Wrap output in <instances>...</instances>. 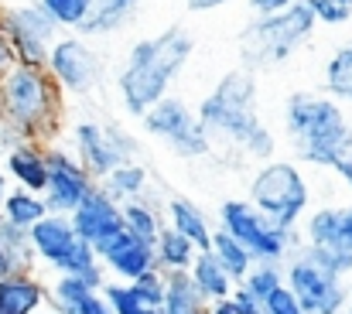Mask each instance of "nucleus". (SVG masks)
<instances>
[{
  "label": "nucleus",
  "mask_w": 352,
  "mask_h": 314,
  "mask_svg": "<svg viewBox=\"0 0 352 314\" xmlns=\"http://www.w3.org/2000/svg\"><path fill=\"white\" fill-rule=\"evenodd\" d=\"M199 123L209 133V144L233 147L236 154H246L253 161L274 157V133L256 116V79L246 69L226 72L216 89L195 109Z\"/></svg>",
  "instance_id": "obj_1"
},
{
  "label": "nucleus",
  "mask_w": 352,
  "mask_h": 314,
  "mask_svg": "<svg viewBox=\"0 0 352 314\" xmlns=\"http://www.w3.org/2000/svg\"><path fill=\"white\" fill-rule=\"evenodd\" d=\"M192 48H195L192 34L178 24L161 34L140 38L126 52V62L117 72V93L123 109L130 116H144L154 103H161L171 93V82L185 72Z\"/></svg>",
  "instance_id": "obj_2"
},
{
  "label": "nucleus",
  "mask_w": 352,
  "mask_h": 314,
  "mask_svg": "<svg viewBox=\"0 0 352 314\" xmlns=\"http://www.w3.org/2000/svg\"><path fill=\"white\" fill-rule=\"evenodd\" d=\"M62 113H65L62 89L55 86L48 69L17 62L0 79V126L14 144L24 140V144L48 147V140H55L58 133Z\"/></svg>",
  "instance_id": "obj_3"
},
{
  "label": "nucleus",
  "mask_w": 352,
  "mask_h": 314,
  "mask_svg": "<svg viewBox=\"0 0 352 314\" xmlns=\"http://www.w3.org/2000/svg\"><path fill=\"white\" fill-rule=\"evenodd\" d=\"M284 130L301 161L315 168H339L352 154V126L342 106L325 93H291L284 103Z\"/></svg>",
  "instance_id": "obj_4"
},
{
  "label": "nucleus",
  "mask_w": 352,
  "mask_h": 314,
  "mask_svg": "<svg viewBox=\"0 0 352 314\" xmlns=\"http://www.w3.org/2000/svg\"><path fill=\"white\" fill-rule=\"evenodd\" d=\"M315 17L305 3H294L280 14H267L256 17L243 38H239V55H243V69H277L284 65L311 34H315Z\"/></svg>",
  "instance_id": "obj_5"
},
{
  "label": "nucleus",
  "mask_w": 352,
  "mask_h": 314,
  "mask_svg": "<svg viewBox=\"0 0 352 314\" xmlns=\"http://www.w3.org/2000/svg\"><path fill=\"white\" fill-rule=\"evenodd\" d=\"M246 202L270 225H277L280 232H294L298 222L308 212L311 188H308V178L301 175V168L294 161H267L253 175Z\"/></svg>",
  "instance_id": "obj_6"
},
{
  "label": "nucleus",
  "mask_w": 352,
  "mask_h": 314,
  "mask_svg": "<svg viewBox=\"0 0 352 314\" xmlns=\"http://www.w3.org/2000/svg\"><path fill=\"white\" fill-rule=\"evenodd\" d=\"M311 263L332 270V273H352V205H325L305 218V249Z\"/></svg>",
  "instance_id": "obj_7"
},
{
  "label": "nucleus",
  "mask_w": 352,
  "mask_h": 314,
  "mask_svg": "<svg viewBox=\"0 0 352 314\" xmlns=\"http://www.w3.org/2000/svg\"><path fill=\"white\" fill-rule=\"evenodd\" d=\"M72 144H76V161L89 171V178L100 185L113 168L137 161V137L126 133L120 123H96V120H82L72 130Z\"/></svg>",
  "instance_id": "obj_8"
},
{
  "label": "nucleus",
  "mask_w": 352,
  "mask_h": 314,
  "mask_svg": "<svg viewBox=\"0 0 352 314\" xmlns=\"http://www.w3.org/2000/svg\"><path fill=\"white\" fill-rule=\"evenodd\" d=\"M219 229L230 232L236 243L253 256V263H277L287 256L291 249V236L294 232H280L277 225H270L260 212L243 199H230L219 205Z\"/></svg>",
  "instance_id": "obj_9"
},
{
  "label": "nucleus",
  "mask_w": 352,
  "mask_h": 314,
  "mask_svg": "<svg viewBox=\"0 0 352 314\" xmlns=\"http://www.w3.org/2000/svg\"><path fill=\"white\" fill-rule=\"evenodd\" d=\"M144 130L157 140H164L178 157H206L212 150L206 126L199 123L195 109L178 100V96H164L161 103H154L140 116Z\"/></svg>",
  "instance_id": "obj_10"
},
{
  "label": "nucleus",
  "mask_w": 352,
  "mask_h": 314,
  "mask_svg": "<svg viewBox=\"0 0 352 314\" xmlns=\"http://www.w3.org/2000/svg\"><path fill=\"white\" fill-rule=\"evenodd\" d=\"M0 34L7 38V45L21 65H41V69L48 62L52 45L58 41L55 21L38 3H21V7L0 10Z\"/></svg>",
  "instance_id": "obj_11"
},
{
  "label": "nucleus",
  "mask_w": 352,
  "mask_h": 314,
  "mask_svg": "<svg viewBox=\"0 0 352 314\" xmlns=\"http://www.w3.org/2000/svg\"><path fill=\"white\" fill-rule=\"evenodd\" d=\"M45 69L55 79V86L69 96H86L103 79V58L89 48L82 34H58V41L48 52Z\"/></svg>",
  "instance_id": "obj_12"
},
{
  "label": "nucleus",
  "mask_w": 352,
  "mask_h": 314,
  "mask_svg": "<svg viewBox=\"0 0 352 314\" xmlns=\"http://www.w3.org/2000/svg\"><path fill=\"white\" fill-rule=\"evenodd\" d=\"M284 284L287 291L298 298L301 311L305 314H342L346 308V287H342V277L311 263L305 253H298L284 273Z\"/></svg>",
  "instance_id": "obj_13"
},
{
  "label": "nucleus",
  "mask_w": 352,
  "mask_h": 314,
  "mask_svg": "<svg viewBox=\"0 0 352 314\" xmlns=\"http://www.w3.org/2000/svg\"><path fill=\"white\" fill-rule=\"evenodd\" d=\"M45 164H48V185H45V205L52 215H72L86 202V195L96 188L89 171L76 161L72 150H62L55 144L45 147Z\"/></svg>",
  "instance_id": "obj_14"
},
{
  "label": "nucleus",
  "mask_w": 352,
  "mask_h": 314,
  "mask_svg": "<svg viewBox=\"0 0 352 314\" xmlns=\"http://www.w3.org/2000/svg\"><path fill=\"white\" fill-rule=\"evenodd\" d=\"M69 222H72L76 236H79L82 243H89L93 249H100V246H103V243H110L117 232H123V215H120V205L113 202V199H107V195H103V188H100V185L86 195V202H82L79 209L69 215Z\"/></svg>",
  "instance_id": "obj_15"
},
{
  "label": "nucleus",
  "mask_w": 352,
  "mask_h": 314,
  "mask_svg": "<svg viewBox=\"0 0 352 314\" xmlns=\"http://www.w3.org/2000/svg\"><path fill=\"white\" fill-rule=\"evenodd\" d=\"M100 263H107L117 277H123L126 284H133L137 277H144L147 270H157V256H154V243L130 236L126 229L117 232L110 243H103L96 249Z\"/></svg>",
  "instance_id": "obj_16"
},
{
  "label": "nucleus",
  "mask_w": 352,
  "mask_h": 314,
  "mask_svg": "<svg viewBox=\"0 0 352 314\" xmlns=\"http://www.w3.org/2000/svg\"><path fill=\"white\" fill-rule=\"evenodd\" d=\"M28 236H31L34 256H38L41 263L55 267V270H62V263L69 260V253H72L76 243H79V236H76L69 215H52V212H48L38 225H31Z\"/></svg>",
  "instance_id": "obj_17"
},
{
  "label": "nucleus",
  "mask_w": 352,
  "mask_h": 314,
  "mask_svg": "<svg viewBox=\"0 0 352 314\" xmlns=\"http://www.w3.org/2000/svg\"><path fill=\"white\" fill-rule=\"evenodd\" d=\"M3 171H7V178L14 181V188H24V192L45 195V185H48L45 147L17 140V144L3 154Z\"/></svg>",
  "instance_id": "obj_18"
},
{
  "label": "nucleus",
  "mask_w": 352,
  "mask_h": 314,
  "mask_svg": "<svg viewBox=\"0 0 352 314\" xmlns=\"http://www.w3.org/2000/svg\"><path fill=\"white\" fill-rule=\"evenodd\" d=\"M48 298H52L55 314H110L107 298L79 277H58L52 284Z\"/></svg>",
  "instance_id": "obj_19"
},
{
  "label": "nucleus",
  "mask_w": 352,
  "mask_h": 314,
  "mask_svg": "<svg viewBox=\"0 0 352 314\" xmlns=\"http://www.w3.org/2000/svg\"><path fill=\"white\" fill-rule=\"evenodd\" d=\"M45 298V287L31 273H10L0 280V314H38Z\"/></svg>",
  "instance_id": "obj_20"
},
{
  "label": "nucleus",
  "mask_w": 352,
  "mask_h": 314,
  "mask_svg": "<svg viewBox=\"0 0 352 314\" xmlns=\"http://www.w3.org/2000/svg\"><path fill=\"white\" fill-rule=\"evenodd\" d=\"M168 225L175 232H182L199 253L212 246V225H209L206 212L199 209L195 202H188V199H171L168 202Z\"/></svg>",
  "instance_id": "obj_21"
},
{
  "label": "nucleus",
  "mask_w": 352,
  "mask_h": 314,
  "mask_svg": "<svg viewBox=\"0 0 352 314\" xmlns=\"http://www.w3.org/2000/svg\"><path fill=\"white\" fill-rule=\"evenodd\" d=\"M137 3H140V0H93L89 21L82 24V31H79V34H86V38L117 34V31H123V27L133 21Z\"/></svg>",
  "instance_id": "obj_22"
},
{
  "label": "nucleus",
  "mask_w": 352,
  "mask_h": 314,
  "mask_svg": "<svg viewBox=\"0 0 352 314\" xmlns=\"http://www.w3.org/2000/svg\"><path fill=\"white\" fill-rule=\"evenodd\" d=\"M188 277H192L195 291L206 298V304H209V301H212V304H216V301H226V298L233 294V280H230V273L219 267V260H216L209 249H202V253L195 256Z\"/></svg>",
  "instance_id": "obj_23"
},
{
  "label": "nucleus",
  "mask_w": 352,
  "mask_h": 314,
  "mask_svg": "<svg viewBox=\"0 0 352 314\" xmlns=\"http://www.w3.org/2000/svg\"><path fill=\"white\" fill-rule=\"evenodd\" d=\"M154 256H157V270L161 273H188L192 263H195V256H199V249L182 232H175L171 225H164L161 236L154 239Z\"/></svg>",
  "instance_id": "obj_24"
},
{
  "label": "nucleus",
  "mask_w": 352,
  "mask_h": 314,
  "mask_svg": "<svg viewBox=\"0 0 352 314\" xmlns=\"http://www.w3.org/2000/svg\"><path fill=\"white\" fill-rule=\"evenodd\" d=\"M100 188H103V195L113 199L117 205H126V202H133V199H144V195H147V168L137 164V161H126V164L113 168V171L100 181Z\"/></svg>",
  "instance_id": "obj_25"
},
{
  "label": "nucleus",
  "mask_w": 352,
  "mask_h": 314,
  "mask_svg": "<svg viewBox=\"0 0 352 314\" xmlns=\"http://www.w3.org/2000/svg\"><path fill=\"white\" fill-rule=\"evenodd\" d=\"M164 304L157 314H209L206 298L195 291L188 273H164Z\"/></svg>",
  "instance_id": "obj_26"
},
{
  "label": "nucleus",
  "mask_w": 352,
  "mask_h": 314,
  "mask_svg": "<svg viewBox=\"0 0 352 314\" xmlns=\"http://www.w3.org/2000/svg\"><path fill=\"white\" fill-rule=\"evenodd\" d=\"M45 215H48L45 199L34 195V192H24V188H10L7 199H3V205H0V222H10L17 229H31Z\"/></svg>",
  "instance_id": "obj_27"
},
{
  "label": "nucleus",
  "mask_w": 352,
  "mask_h": 314,
  "mask_svg": "<svg viewBox=\"0 0 352 314\" xmlns=\"http://www.w3.org/2000/svg\"><path fill=\"white\" fill-rule=\"evenodd\" d=\"M120 215H123V229L130 232V236H137V239H147V243H154L157 236H161V229H164V222H161V209L144 195V199H133V202H126V205H120Z\"/></svg>",
  "instance_id": "obj_28"
},
{
  "label": "nucleus",
  "mask_w": 352,
  "mask_h": 314,
  "mask_svg": "<svg viewBox=\"0 0 352 314\" xmlns=\"http://www.w3.org/2000/svg\"><path fill=\"white\" fill-rule=\"evenodd\" d=\"M209 253L219 260V267L230 273V280H233V284H243V280H246V273L253 270V256L236 243L230 232H223V229H212V246H209Z\"/></svg>",
  "instance_id": "obj_29"
},
{
  "label": "nucleus",
  "mask_w": 352,
  "mask_h": 314,
  "mask_svg": "<svg viewBox=\"0 0 352 314\" xmlns=\"http://www.w3.org/2000/svg\"><path fill=\"white\" fill-rule=\"evenodd\" d=\"M325 89L332 100L352 103V41L342 45L325 65Z\"/></svg>",
  "instance_id": "obj_30"
},
{
  "label": "nucleus",
  "mask_w": 352,
  "mask_h": 314,
  "mask_svg": "<svg viewBox=\"0 0 352 314\" xmlns=\"http://www.w3.org/2000/svg\"><path fill=\"white\" fill-rule=\"evenodd\" d=\"M38 7L55 21V27L62 31H82V24L89 21L93 0H38Z\"/></svg>",
  "instance_id": "obj_31"
},
{
  "label": "nucleus",
  "mask_w": 352,
  "mask_h": 314,
  "mask_svg": "<svg viewBox=\"0 0 352 314\" xmlns=\"http://www.w3.org/2000/svg\"><path fill=\"white\" fill-rule=\"evenodd\" d=\"M0 243H3V249H7L10 270H14V273H31L34 249H31L28 229H17V225H10V222H0Z\"/></svg>",
  "instance_id": "obj_32"
},
{
  "label": "nucleus",
  "mask_w": 352,
  "mask_h": 314,
  "mask_svg": "<svg viewBox=\"0 0 352 314\" xmlns=\"http://www.w3.org/2000/svg\"><path fill=\"white\" fill-rule=\"evenodd\" d=\"M243 287L263 304L277 287H284V273L277 270V263H253V270L246 273V280H243Z\"/></svg>",
  "instance_id": "obj_33"
},
{
  "label": "nucleus",
  "mask_w": 352,
  "mask_h": 314,
  "mask_svg": "<svg viewBox=\"0 0 352 314\" xmlns=\"http://www.w3.org/2000/svg\"><path fill=\"white\" fill-rule=\"evenodd\" d=\"M103 298L110 304V314H154L137 298V291L130 284H107L103 287Z\"/></svg>",
  "instance_id": "obj_34"
},
{
  "label": "nucleus",
  "mask_w": 352,
  "mask_h": 314,
  "mask_svg": "<svg viewBox=\"0 0 352 314\" xmlns=\"http://www.w3.org/2000/svg\"><path fill=\"white\" fill-rule=\"evenodd\" d=\"M164 280H168V277H164L161 270H147L144 277H137V280L130 284V287L137 291V298L154 314L161 311V304H164Z\"/></svg>",
  "instance_id": "obj_35"
},
{
  "label": "nucleus",
  "mask_w": 352,
  "mask_h": 314,
  "mask_svg": "<svg viewBox=\"0 0 352 314\" xmlns=\"http://www.w3.org/2000/svg\"><path fill=\"white\" fill-rule=\"evenodd\" d=\"M301 3L322 24H346L352 17V0H301Z\"/></svg>",
  "instance_id": "obj_36"
},
{
  "label": "nucleus",
  "mask_w": 352,
  "mask_h": 314,
  "mask_svg": "<svg viewBox=\"0 0 352 314\" xmlns=\"http://www.w3.org/2000/svg\"><path fill=\"white\" fill-rule=\"evenodd\" d=\"M263 314H305L301 311V304H298V298L287 291V284L284 287H277L267 301H263Z\"/></svg>",
  "instance_id": "obj_37"
},
{
  "label": "nucleus",
  "mask_w": 352,
  "mask_h": 314,
  "mask_svg": "<svg viewBox=\"0 0 352 314\" xmlns=\"http://www.w3.org/2000/svg\"><path fill=\"white\" fill-rule=\"evenodd\" d=\"M230 304H233L236 314H263V304L243 287V284H236L233 294H230Z\"/></svg>",
  "instance_id": "obj_38"
},
{
  "label": "nucleus",
  "mask_w": 352,
  "mask_h": 314,
  "mask_svg": "<svg viewBox=\"0 0 352 314\" xmlns=\"http://www.w3.org/2000/svg\"><path fill=\"white\" fill-rule=\"evenodd\" d=\"M294 3H301V0H250V7L256 10V17L280 14V10H287V7H294Z\"/></svg>",
  "instance_id": "obj_39"
},
{
  "label": "nucleus",
  "mask_w": 352,
  "mask_h": 314,
  "mask_svg": "<svg viewBox=\"0 0 352 314\" xmlns=\"http://www.w3.org/2000/svg\"><path fill=\"white\" fill-rule=\"evenodd\" d=\"M14 65H17V58H14V52H10L7 38L0 34V79H3V76H7V72H10Z\"/></svg>",
  "instance_id": "obj_40"
},
{
  "label": "nucleus",
  "mask_w": 352,
  "mask_h": 314,
  "mask_svg": "<svg viewBox=\"0 0 352 314\" xmlns=\"http://www.w3.org/2000/svg\"><path fill=\"white\" fill-rule=\"evenodd\" d=\"M226 3H233V0H185V7H188L192 14H206V10H219V7H226Z\"/></svg>",
  "instance_id": "obj_41"
},
{
  "label": "nucleus",
  "mask_w": 352,
  "mask_h": 314,
  "mask_svg": "<svg viewBox=\"0 0 352 314\" xmlns=\"http://www.w3.org/2000/svg\"><path fill=\"white\" fill-rule=\"evenodd\" d=\"M336 175H339V178L349 185V192H352V154L346 157V161H342V164H339V168H336Z\"/></svg>",
  "instance_id": "obj_42"
},
{
  "label": "nucleus",
  "mask_w": 352,
  "mask_h": 314,
  "mask_svg": "<svg viewBox=\"0 0 352 314\" xmlns=\"http://www.w3.org/2000/svg\"><path fill=\"white\" fill-rule=\"evenodd\" d=\"M14 270H10V260H7V249H3V243H0V280L3 277H10Z\"/></svg>",
  "instance_id": "obj_43"
},
{
  "label": "nucleus",
  "mask_w": 352,
  "mask_h": 314,
  "mask_svg": "<svg viewBox=\"0 0 352 314\" xmlns=\"http://www.w3.org/2000/svg\"><path fill=\"white\" fill-rule=\"evenodd\" d=\"M209 314H236V311H233V304H230V298H226V301H216L209 308Z\"/></svg>",
  "instance_id": "obj_44"
},
{
  "label": "nucleus",
  "mask_w": 352,
  "mask_h": 314,
  "mask_svg": "<svg viewBox=\"0 0 352 314\" xmlns=\"http://www.w3.org/2000/svg\"><path fill=\"white\" fill-rule=\"evenodd\" d=\"M10 147H14V140H10V137H7V130L0 126V157H3V154H7Z\"/></svg>",
  "instance_id": "obj_45"
},
{
  "label": "nucleus",
  "mask_w": 352,
  "mask_h": 314,
  "mask_svg": "<svg viewBox=\"0 0 352 314\" xmlns=\"http://www.w3.org/2000/svg\"><path fill=\"white\" fill-rule=\"evenodd\" d=\"M7 171H3V164H0V205H3V199H7Z\"/></svg>",
  "instance_id": "obj_46"
},
{
  "label": "nucleus",
  "mask_w": 352,
  "mask_h": 314,
  "mask_svg": "<svg viewBox=\"0 0 352 314\" xmlns=\"http://www.w3.org/2000/svg\"><path fill=\"white\" fill-rule=\"evenodd\" d=\"M38 314H55V311H38Z\"/></svg>",
  "instance_id": "obj_47"
},
{
  "label": "nucleus",
  "mask_w": 352,
  "mask_h": 314,
  "mask_svg": "<svg viewBox=\"0 0 352 314\" xmlns=\"http://www.w3.org/2000/svg\"><path fill=\"white\" fill-rule=\"evenodd\" d=\"M346 314H352V304H349V311H346Z\"/></svg>",
  "instance_id": "obj_48"
}]
</instances>
